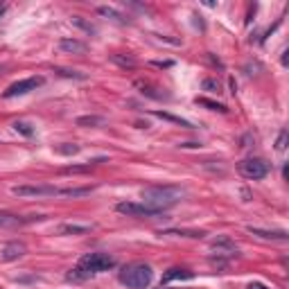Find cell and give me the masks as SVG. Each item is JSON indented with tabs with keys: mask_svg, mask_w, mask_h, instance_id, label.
Listing matches in <instances>:
<instances>
[{
	"mask_svg": "<svg viewBox=\"0 0 289 289\" xmlns=\"http://www.w3.org/2000/svg\"><path fill=\"white\" fill-rule=\"evenodd\" d=\"M55 72H59L61 77H72V80H86V75H82L77 70H66V68H57Z\"/></svg>",
	"mask_w": 289,
	"mask_h": 289,
	"instance_id": "d4e9b609",
	"label": "cell"
},
{
	"mask_svg": "<svg viewBox=\"0 0 289 289\" xmlns=\"http://www.w3.org/2000/svg\"><path fill=\"white\" fill-rule=\"evenodd\" d=\"M91 230H93L91 224H61L57 228V233L59 235H86Z\"/></svg>",
	"mask_w": 289,
	"mask_h": 289,
	"instance_id": "5bb4252c",
	"label": "cell"
},
{
	"mask_svg": "<svg viewBox=\"0 0 289 289\" xmlns=\"http://www.w3.org/2000/svg\"><path fill=\"white\" fill-rule=\"evenodd\" d=\"M3 14H5V5H0V16H3Z\"/></svg>",
	"mask_w": 289,
	"mask_h": 289,
	"instance_id": "4dcf8cb0",
	"label": "cell"
},
{
	"mask_svg": "<svg viewBox=\"0 0 289 289\" xmlns=\"http://www.w3.org/2000/svg\"><path fill=\"white\" fill-rule=\"evenodd\" d=\"M64 197H86V194H91V188H61V192Z\"/></svg>",
	"mask_w": 289,
	"mask_h": 289,
	"instance_id": "ffe728a7",
	"label": "cell"
},
{
	"mask_svg": "<svg viewBox=\"0 0 289 289\" xmlns=\"http://www.w3.org/2000/svg\"><path fill=\"white\" fill-rule=\"evenodd\" d=\"M240 174L246 176V178H253V181H257V178H265L267 174L271 172V165L267 163L265 159H244L238 165Z\"/></svg>",
	"mask_w": 289,
	"mask_h": 289,
	"instance_id": "277c9868",
	"label": "cell"
},
{
	"mask_svg": "<svg viewBox=\"0 0 289 289\" xmlns=\"http://www.w3.org/2000/svg\"><path fill=\"white\" fill-rule=\"evenodd\" d=\"M99 124H104V118H99V115H82V118H77V127H99Z\"/></svg>",
	"mask_w": 289,
	"mask_h": 289,
	"instance_id": "ac0fdd59",
	"label": "cell"
},
{
	"mask_svg": "<svg viewBox=\"0 0 289 289\" xmlns=\"http://www.w3.org/2000/svg\"><path fill=\"white\" fill-rule=\"evenodd\" d=\"M159 235H174V238H203V230H161Z\"/></svg>",
	"mask_w": 289,
	"mask_h": 289,
	"instance_id": "e0dca14e",
	"label": "cell"
},
{
	"mask_svg": "<svg viewBox=\"0 0 289 289\" xmlns=\"http://www.w3.org/2000/svg\"><path fill=\"white\" fill-rule=\"evenodd\" d=\"M287 138H289L287 131L282 129L280 134H278V140H276V149H278V151H285V149H287Z\"/></svg>",
	"mask_w": 289,
	"mask_h": 289,
	"instance_id": "484cf974",
	"label": "cell"
},
{
	"mask_svg": "<svg viewBox=\"0 0 289 289\" xmlns=\"http://www.w3.org/2000/svg\"><path fill=\"white\" fill-rule=\"evenodd\" d=\"M151 278H154V271H151V267L145 265V262L124 265L118 273V280L129 289H145L151 282Z\"/></svg>",
	"mask_w": 289,
	"mask_h": 289,
	"instance_id": "3957f363",
	"label": "cell"
},
{
	"mask_svg": "<svg viewBox=\"0 0 289 289\" xmlns=\"http://www.w3.org/2000/svg\"><path fill=\"white\" fill-rule=\"evenodd\" d=\"M246 289H269V287H267V285H262V282H251V285L246 287Z\"/></svg>",
	"mask_w": 289,
	"mask_h": 289,
	"instance_id": "f1b7e54d",
	"label": "cell"
},
{
	"mask_svg": "<svg viewBox=\"0 0 289 289\" xmlns=\"http://www.w3.org/2000/svg\"><path fill=\"white\" fill-rule=\"evenodd\" d=\"M99 163H107V159H95V161H88L84 163V165H72V167H66V174H80V172H91L95 165H99Z\"/></svg>",
	"mask_w": 289,
	"mask_h": 289,
	"instance_id": "9a60e30c",
	"label": "cell"
},
{
	"mask_svg": "<svg viewBox=\"0 0 289 289\" xmlns=\"http://www.w3.org/2000/svg\"><path fill=\"white\" fill-rule=\"evenodd\" d=\"M97 14H99V16L115 18V20H118V23H127V18H124L120 12H115V9H111V7H97Z\"/></svg>",
	"mask_w": 289,
	"mask_h": 289,
	"instance_id": "d6986e66",
	"label": "cell"
},
{
	"mask_svg": "<svg viewBox=\"0 0 289 289\" xmlns=\"http://www.w3.org/2000/svg\"><path fill=\"white\" fill-rule=\"evenodd\" d=\"M111 61L122 68H136V59L134 57H124V55H111Z\"/></svg>",
	"mask_w": 289,
	"mask_h": 289,
	"instance_id": "44dd1931",
	"label": "cell"
},
{
	"mask_svg": "<svg viewBox=\"0 0 289 289\" xmlns=\"http://www.w3.org/2000/svg\"><path fill=\"white\" fill-rule=\"evenodd\" d=\"M210 246H213L217 253H226V255H238V246H235V242L230 238H215L210 242Z\"/></svg>",
	"mask_w": 289,
	"mask_h": 289,
	"instance_id": "8fae6325",
	"label": "cell"
},
{
	"mask_svg": "<svg viewBox=\"0 0 289 289\" xmlns=\"http://www.w3.org/2000/svg\"><path fill=\"white\" fill-rule=\"evenodd\" d=\"M45 80L43 77H28V80H20L14 82L12 86H7V91L3 93V97H18V95H28L30 91H36L39 86H43Z\"/></svg>",
	"mask_w": 289,
	"mask_h": 289,
	"instance_id": "5b68a950",
	"label": "cell"
},
{
	"mask_svg": "<svg viewBox=\"0 0 289 289\" xmlns=\"http://www.w3.org/2000/svg\"><path fill=\"white\" fill-rule=\"evenodd\" d=\"M197 104H201V107H208L210 111H219V113H226V107L224 104H219V102H210V99H199L197 97Z\"/></svg>",
	"mask_w": 289,
	"mask_h": 289,
	"instance_id": "603a6c76",
	"label": "cell"
},
{
	"mask_svg": "<svg viewBox=\"0 0 289 289\" xmlns=\"http://www.w3.org/2000/svg\"><path fill=\"white\" fill-rule=\"evenodd\" d=\"M154 66H156V68H170L172 61H154Z\"/></svg>",
	"mask_w": 289,
	"mask_h": 289,
	"instance_id": "f546056e",
	"label": "cell"
},
{
	"mask_svg": "<svg viewBox=\"0 0 289 289\" xmlns=\"http://www.w3.org/2000/svg\"><path fill=\"white\" fill-rule=\"evenodd\" d=\"M181 197H183V190L181 188H174V186H154V188L143 190V203L161 215L165 213L167 208L176 206V203L181 201Z\"/></svg>",
	"mask_w": 289,
	"mask_h": 289,
	"instance_id": "7a4b0ae2",
	"label": "cell"
},
{
	"mask_svg": "<svg viewBox=\"0 0 289 289\" xmlns=\"http://www.w3.org/2000/svg\"><path fill=\"white\" fill-rule=\"evenodd\" d=\"M57 151L64 156H70V154H77L80 151V145H64V147H57Z\"/></svg>",
	"mask_w": 289,
	"mask_h": 289,
	"instance_id": "83f0119b",
	"label": "cell"
},
{
	"mask_svg": "<svg viewBox=\"0 0 289 289\" xmlns=\"http://www.w3.org/2000/svg\"><path fill=\"white\" fill-rule=\"evenodd\" d=\"M43 219L41 215H30V217H20L14 213H0V228H20V226H28L32 222Z\"/></svg>",
	"mask_w": 289,
	"mask_h": 289,
	"instance_id": "ba28073f",
	"label": "cell"
},
{
	"mask_svg": "<svg viewBox=\"0 0 289 289\" xmlns=\"http://www.w3.org/2000/svg\"><path fill=\"white\" fill-rule=\"evenodd\" d=\"M249 233L257 235V238H262V240H278V242H287L289 240L287 230H265V228H253V226H249Z\"/></svg>",
	"mask_w": 289,
	"mask_h": 289,
	"instance_id": "4fadbf2b",
	"label": "cell"
},
{
	"mask_svg": "<svg viewBox=\"0 0 289 289\" xmlns=\"http://www.w3.org/2000/svg\"><path fill=\"white\" fill-rule=\"evenodd\" d=\"M28 253V246L23 244V242H9V244L3 246V251H0V257H3L5 262H12V260H18V257H23Z\"/></svg>",
	"mask_w": 289,
	"mask_h": 289,
	"instance_id": "9c48e42d",
	"label": "cell"
},
{
	"mask_svg": "<svg viewBox=\"0 0 289 289\" xmlns=\"http://www.w3.org/2000/svg\"><path fill=\"white\" fill-rule=\"evenodd\" d=\"M156 118H163V120H167V122H174V124H181V127H186V129H192L194 124L190 122V120H183V118H178V115H172V113H165V111H154Z\"/></svg>",
	"mask_w": 289,
	"mask_h": 289,
	"instance_id": "2e32d148",
	"label": "cell"
},
{
	"mask_svg": "<svg viewBox=\"0 0 289 289\" xmlns=\"http://www.w3.org/2000/svg\"><path fill=\"white\" fill-rule=\"evenodd\" d=\"M12 192L16 197H55L61 192V188L55 186H16L12 188Z\"/></svg>",
	"mask_w": 289,
	"mask_h": 289,
	"instance_id": "8992f818",
	"label": "cell"
},
{
	"mask_svg": "<svg viewBox=\"0 0 289 289\" xmlns=\"http://www.w3.org/2000/svg\"><path fill=\"white\" fill-rule=\"evenodd\" d=\"M194 273L190 269H183V267H172V269H167L165 273H163L161 278V285H170V282L174 280H192Z\"/></svg>",
	"mask_w": 289,
	"mask_h": 289,
	"instance_id": "30bf717a",
	"label": "cell"
},
{
	"mask_svg": "<svg viewBox=\"0 0 289 289\" xmlns=\"http://www.w3.org/2000/svg\"><path fill=\"white\" fill-rule=\"evenodd\" d=\"M12 127H14V129H16V131H18V134H23V136H28V138H30V136H34V127H32V124H30V122H23V120H18V122H14V124H12Z\"/></svg>",
	"mask_w": 289,
	"mask_h": 289,
	"instance_id": "7402d4cb",
	"label": "cell"
},
{
	"mask_svg": "<svg viewBox=\"0 0 289 289\" xmlns=\"http://www.w3.org/2000/svg\"><path fill=\"white\" fill-rule=\"evenodd\" d=\"M72 23L77 25V28H82V30H86L88 34H95V28H93L91 23H86V20H84L82 16H72Z\"/></svg>",
	"mask_w": 289,
	"mask_h": 289,
	"instance_id": "cb8c5ba5",
	"label": "cell"
},
{
	"mask_svg": "<svg viewBox=\"0 0 289 289\" xmlns=\"http://www.w3.org/2000/svg\"><path fill=\"white\" fill-rule=\"evenodd\" d=\"M113 267H115V260L109 253H86L77 262L75 269H70L66 273V280L80 282V280H86V278L95 276V273L113 269Z\"/></svg>",
	"mask_w": 289,
	"mask_h": 289,
	"instance_id": "6da1fadb",
	"label": "cell"
},
{
	"mask_svg": "<svg viewBox=\"0 0 289 289\" xmlns=\"http://www.w3.org/2000/svg\"><path fill=\"white\" fill-rule=\"evenodd\" d=\"M59 50L68 52V55H84V52L88 50V45L84 43V41H77V39H61Z\"/></svg>",
	"mask_w": 289,
	"mask_h": 289,
	"instance_id": "7c38bea8",
	"label": "cell"
},
{
	"mask_svg": "<svg viewBox=\"0 0 289 289\" xmlns=\"http://www.w3.org/2000/svg\"><path fill=\"white\" fill-rule=\"evenodd\" d=\"M115 210L122 215H127V217H159L161 213H156V210H151L149 206H145V203H134V201H122L115 206Z\"/></svg>",
	"mask_w": 289,
	"mask_h": 289,
	"instance_id": "52a82bcc",
	"label": "cell"
},
{
	"mask_svg": "<svg viewBox=\"0 0 289 289\" xmlns=\"http://www.w3.org/2000/svg\"><path fill=\"white\" fill-rule=\"evenodd\" d=\"M201 86H203V91H208V93H219V82L217 80H203Z\"/></svg>",
	"mask_w": 289,
	"mask_h": 289,
	"instance_id": "4316f807",
	"label": "cell"
}]
</instances>
